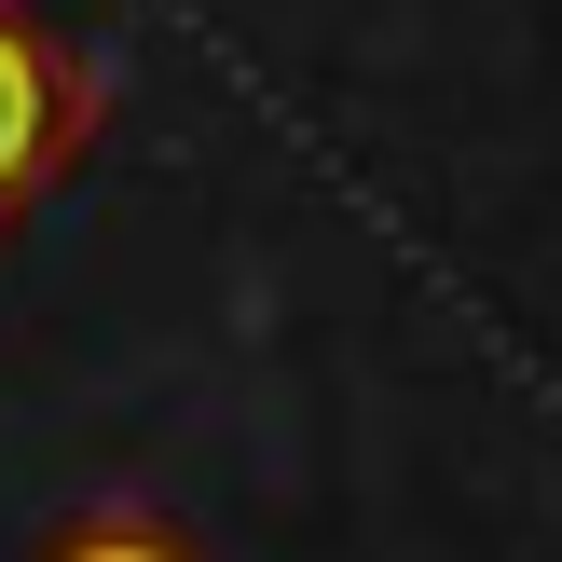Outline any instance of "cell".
Returning <instances> with one entry per match:
<instances>
[{
  "mask_svg": "<svg viewBox=\"0 0 562 562\" xmlns=\"http://www.w3.org/2000/svg\"><path fill=\"white\" fill-rule=\"evenodd\" d=\"M69 562H179V549H165V536H124V521H110V536H82Z\"/></svg>",
  "mask_w": 562,
  "mask_h": 562,
  "instance_id": "cell-2",
  "label": "cell"
},
{
  "mask_svg": "<svg viewBox=\"0 0 562 562\" xmlns=\"http://www.w3.org/2000/svg\"><path fill=\"white\" fill-rule=\"evenodd\" d=\"M82 124H97V69H82L27 0H0V220L69 179Z\"/></svg>",
  "mask_w": 562,
  "mask_h": 562,
  "instance_id": "cell-1",
  "label": "cell"
}]
</instances>
